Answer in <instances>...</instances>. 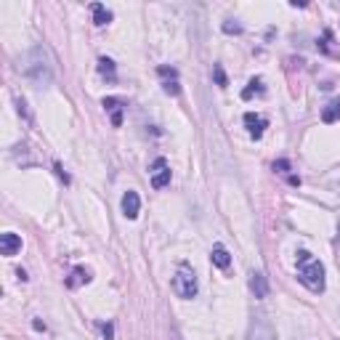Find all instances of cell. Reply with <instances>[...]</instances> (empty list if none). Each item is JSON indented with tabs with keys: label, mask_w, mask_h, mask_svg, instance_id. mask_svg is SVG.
Wrapping results in <instances>:
<instances>
[{
	"label": "cell",
	"mask_w": 340,
	"mask_h": 340,
	"mask_svg": "<svg viewBox=\"0 0 340 340\" xmlns=\"http://www.w3.org/2000/svg\"><path fill=\"white\" fill-rule=\"evenodd\" d=\"M24 77L32 85H37V88H45V85H51V80H53V69H51V64H48V56H45V51L43 48H32L27 56H24Z\"/></svg>",
	"instance_id": "1"
},
{
	"label": "cell",
	"mask_w": 340,
	"mask_h": 340,
	"mask_svg": "<svg viewBox=\"0 0 340 340\" xmlns=\"http://www.w3.org/2000/svg\"><path fill=\"white\" fill-rule=\"evenodd\" d=\"M298 279L311 292H322L324 290V266L308 250L298 253Z\"/></svg>",
	"instance_id": "2"
},
{
	"label": "cell",
	"mask_w": 340,
	"mask_h": 340,
	"mask_svg": "<svg viewBox=\"0 0 340 340\" xmlns=\"http://www.w3.org/2000/svg\"><path fill=\"white\" fill-rule=\"evenodd\" d=\"M173 292L178 298H183V300H189V298L197 295V276H194V271L189 266H181L178 274L173 276Z\"/></svg>",
	"instance_id": "3"
},
{
	"label": "cell",
	"mask_w": 340,
	"mask_h": 340,
	"mask_svg": "<svg viewBox=\"0 0 340 340\" xmlns=\"http://www.w3.org/2000/svg\"><path fill=\"white\" fill-rule=\"evenodd\" d=\"M247 340H276V332L266 319H253L247 327Z\"/></svg>",
	"instance_id": "4"
},
{
	"label": "cell",
	"mask_w": 340,
	"mask_h": 340,
	"mask_svg": "<svg viewBox=\"0 0 340 340\" xmlns=\"http://www.w3.org/2000/svg\"><path fill=\"white\" fill-rule=\"evenodd\" d=\"M22 250V237L13 234V231H6V234H0V253L3 255H16Z\"/></svg>",
	"instance_id": "5"
},
{
	"label": "cell",
	"mask_w": 340,
	"mask_h": 340,
	"mask_svg": "<svg viewBox=\"0 0 340 340\" xmlns=\"http://www.w3.org/2000/svg\"><path fill=\"white\" fill-rule=\"evenodd\" d=\"M244 125H247V133H250L253 138H260V136H263V128L269 125V122H266V117H260L255 112H247L244 115Z\"/></svg>",
	"instance_id": "6"
},
{
	"label": "cell",
	"mask_w": 340,
	"mask_h": 340,
	"mask_svg": "<svg viewBox=\"0 0 340 340\" xmlns=\"http://www.w3.org/2000/svg\"><path fill=\"white\" fill-rule=\"evenodd\" d=\"M138 210H141V199H138L136 192H125L122 197V213H125V218H138Z\"/></svg>",
	"instance_id": "7"
},
{
	"label": "cell",
	"mask_w": 340,
	"mask_h": 340,
	"mask_svg": "<svg viewBox=\"0 0 340 340\" xmlns=\"http://www.w3.org/2000/svg\"><path fill=\"white\" fill-rule=\"evenodd\" d=\"M250 290H253L255 298H266L269 295V279H266L263 271H253L250 274Z\"/></svg>",
	"instance_id": "8"
},
{
	"label": "cell",
	"mask_w": 340,
	"mask_h": 340,
	"mask_svg": "<svg viewBox=\"0 0 340 340\" xmlns=\"http://www.w3.org/2000/svg\"><path fill=\"white\" fill-rule=\"evenodd\" d=\"M210 260H213V266H218V269H229L231 263V255L223 244H215L213 247V253H210Z\"/></svg>",
	"instance_id": "9"
},
{
	"label": "cell",
	"mask_w": 340,
	"mask_h": 340,
	"mask_svg": "<svg viewBox=\"0 0 340 340\" xmlns=\"http://www.w3.org/2000/svg\"><path fill=\"white\" fill-rule=\"evenodd\" d=\"M85 282H90V271H85V269H72V274L67 276V287H80V285H85Z\"/></svg>",
	"instance_id": "10"
},
{
	"label": "cell",
	"mask_w": 340,
	"mask_h": 340,
	"mask_svg": "<svg viewBox=\"0 0 340 340\" xmlns=\"http://www.w3.org/2000/svg\"><path fill=\"white\" fill-rule=\"evenodd\" d=\"M90 11H93V24H96V27H104V24L112 22V13L106 11L101 3H93V6H90Z\"/></svg>",
	"instance_id": "11"
},
{
	"label": "cell",
	"mask_w": 340,
	"mask_h": 340,
	"mask_svg": "<svg viewBox=\"0 0 340 340\" xmlns=\"http://www.w3.org/2000/svg\"><path fill=\"white\" fill-rule=\"evenodd\" d=\"M167 183H170V167L152 170V186H154V189H165Z\"/></svg>",
	"instance_id": "12"
},
{
	"label": "cell",
	"mask_w": 340,
	"mask_h": 340,
	"mask_svg": "<svg viewBox=\"0 0 340 340\" xmlns=\"http://www.w3.org/2000/svg\"><path fill=\"white\" fill-rule=\"evenodd\" d=\"M253 93H263V80H260V77H253V80L247 83V88L242 90V99L244 101L253 99Z\"/></svg>",
	"instance_id": "13"
},
{
	"label": "cell",
	"mask_w": 340,
	"mask_h": 340,
	"mask_svg": "<svg viewBox=\"0 0 340 340\" xmlns=\"http://www.w3.org/2000/svg\"><path fill=\"white\" fill-rule=\"evenodd\" d=\"M340 117V101H332V104H327V109L322 112V120L324 122H335Z\"/></svg>",
	"instance_id": "14"
},
{
	"label": "cell",
	"mask_w": 340,
	"mask_h": 340,
	"mask_svg": "<svg viewBox=\"0 0 340 340\" xmlns=\"http://www.w3.org/2000/svg\"><path fill=\"white\" fill-rule=\"evenodd\" d=\"M99 72L104 74V77H109V80H115V61L112 59H99Z\"/></svg>",
	"instance_id": "15"
},
{
	"label": "cell",
	"mask_w": 340,
	"mask_h": 340,
	"mask_svg": "<svg viewBox=\"0 0 340 340\" xmlns=\"http://www.w3.org/2000/svg\"><path fill=\"white\" fill-rule=\"evenodd\" d=\"M213 80H215V85H218V88H226L229 85V77H226V72H223L221 64H213Z\"/></svg>",
	"instance_id": "16"
},
{
	"label": "cell",
	"mask_w": 340,
	"mask_h": 340,
	"mask_svg": "<svg viewBox=\"0 0 340 340\" xmlns=\"http://www.w3.org/2000/svg\"><path fill=\"white\" fill-rule=\"evenodd\" d=\"M223 32L226 35H239L242 32V24L234 22V19H229V22H223Z\"/></svg>",
	"instance_id": "17"
},
{
	"label": "cell",
	"mask_w": 340,
	"mask_h": 340,
	"mask_svg": "<svg viewBox=\"0 0 340 340\" xmlns=\"http://www.w3.org/2000/svg\"><path fill=\"white\" fill-rule=\"evenodd\" d=\"M162 88H165V93H170V96H178V93H181L178 80H165V83H162Z\"/></svg>",
	"instance_id": "18"
},
{
	"label": "cell",
	"mask_w": 340,
	"mask_h": 340,
	"mask_svg": "<svg viewBox=\"0 0 340 340\" xmlns=\"http://www.w3.org/2000/svg\"><path fill=\"white\" fill-rule=\"evenodd\" d=\"M101 106H104L106 112H115V109H120V101L109 96V99H104V101H101Z\"/></svg>",
	"instance_id": "19"
},
{
	"label": "cell",
	"mask_w": 340,
	"mask_h": 340,
	"mask_svg": "<svg viewBox=\"0 0 340 340\" xmlns=\"http://www.w3.org/2000/svg\"><path fill=\"white\" fill-rule=\"evenodd\" d=\"M157 72H160L162 77H170V80H176V77H178V72H176L173 67H160Z\"/></svg>",
	"instance_id": "20"
},
{
	"label": "cell",
	"mask_w": 340,
	"mask_h": 340,
	"mask_svg": "<svg viewBox=\"0 0 340 340\" xmlns=\"http://www.w3.org/2000/svg\"><path fill=\"white\" fill-rule=\"evenodd\" d=\"M274 170H279V173H287V170H290V162H287V160H276V162H274Z\"/></svg>",
	"instance_id": "21"
},
{
	"label": "cell",
	"mask_w": 340,
	"mask_h": 340,
	"mask_svg": "<svg viewBox=\"0 0 340 340\" xmlns=\"http://www.w3.org/2000/svg\"><path fill=\"white\" fill-rule=\"evenodd\" d=\"M101 332H104L106 340H112V337H115V327H112V324H101Z\"/></svg>",
	"instance_id": "22"
},
{
	"label": "cell",
	"mask_w": 340,
	"mask_h": 340,
	"mask_svg": "<svg viewBox=\"0 0 340 340\" xmlns=\"http://www.w3.org/2000/svg\"><path fill=\"white\" fill-rule=\"evenodd\" d=\"M16 106H19V115H22L24 120H29V112H27V104H24V99H16Z\"/></svg>",
	"instance_id": "23"
},
{
	"label": "cell",
	"mask_w": 340,
	"mask_h": 340,
	"mask_svg": "<svg viewBox=\"0 0 340 340\" xmlns=\"http://www.w3.org/2000/svg\"><path fill=\"white\" fill-rule=\"evenodd\" d=\"M56 176H59L61 181H64V183H69V176L64 173V167H61V165H56Z\"/></svg>",
	"instance_id": "24"
},
{
	"label": "cell",
	"mask_w": 340,
	"mask_h": 340,
	"mask_svg": "<svg viewBox=\"0 0 340 340\" xmlns=\"http://www.w3.org/2000/svg\"><path fill=\"white\" fill-rule=\"evenodd\" d=\"M32 327H35V330H45V324H43L40 319H35V322H32Z\"/></svg>",
	"instance_id": "25"
},
{
	"label": "cell",
	"mask_w": 340,
	"mask_h": 340,
	"mask_svg": "<svg viewBox=\"0 0 340 340\" xmlns=\"http://www.w3.org/2000/svg\"><path fill=\"white\" fill-rule=\"evenodd\" d=\"M16 276H19L22 282H27V271H24V269H19V271H16Z\"/></svg>",
	"instance_id": "26"
},
{
	"label": "cell",
	"mask_w": 340,
	"mask_h": 340,
	"mask_svg": "<svg viewBox=\"0 0 340 340\" xmlns=\"http://www.w3.org/2000/svg\"><path fill=\"white\" fill-rule=\"evenodd\" d=\"M176 340H181V337H176Z\"/></svg>",
	"instance_id": "27"
}]
</instances>
